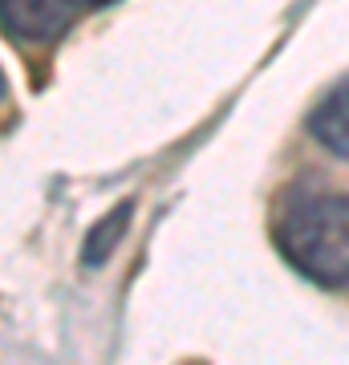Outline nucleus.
I'll return each mask as SVG.
<instances>
[{"instance_id":"20e7f679","label":"nucleus","mask_w":349,"mask_h":365,"mask_svg":"<svg viewBox=\"0 0 349 365\" xmlns=\"http://www.w3.org/2000/svg\"><path fill=\"white\" fill-rule=\"evenodd\" d=\"M126 223H130V203H122L118 211H110L98 227L90 232V240H86V252H81V260L86 264H102L110 252H114L118 244V235L126 232Z\"/></svg>"},{"instance_id":"39448f33","label":"nucleus","mask_w":349,"mask_h":365,"mask_svg":"<svg viewBox=\"0 0 349 365\" xmlns=\"http://www.w3.org/2000/svg\"><path fill=\"white\" fill-rule=\"evenodd\" d=\"M78 4H90V9H102V4H114V0H78Z\"/></svg>"},{"instance_id":"f257e3e1","label":"nucleus","mask_w":349,"mask_h":365,"mask_svg":"<svg viewBox=\"0 0 349 365\" xmlns=\"http://www.w3.org/2000/svg\"><path fill=\"white\" fill-rule=\"evenodd\" d=\"M276 244L317 284L349 280V195H313L285 211Z\"/></svg>"},{"instance_id":"f03ea898","label":"nucleus","mask_w":349,"mask_h":365,"mask_svg":"<svg viewBox=\"0 0 349 365\" xmlns=\"http://www.w3.org/2000/svg\"><path fill=\"white\" fill-rule=\"evenodd\" d=\"M78 0H4V33L21 41H53L69 25Z\"/></svg>"},{"instance_id":"7ed1b4c3","label":"nucleus","mask_w":349,"mask_h":365,"mask_svg":"<svg viewBox=\"0 0 349 365\" xmlns=\"http://www.w3.org/2000/svg\"><path fill=\"white\" fill-rule=\"evenodd\" d=\"M309 134L337 158H349V78L337 81L309 114Z\"/></svg>"}]
</instances>
